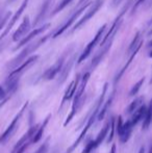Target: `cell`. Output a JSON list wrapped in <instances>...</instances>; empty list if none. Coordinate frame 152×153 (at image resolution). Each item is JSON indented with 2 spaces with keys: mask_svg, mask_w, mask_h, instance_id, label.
Instances as JSON below:
<instances>
[{
  "mask_svg": "<svg viewBox=\"0 0 152 153\" xmlns=\"http://www.w3.org/2000/svg\"><path fill=\"white\" fill-rule=\"evenodd\" d=\"M106 89H108V85H104V88H103V92H102V95H101V97H100V99H99V101H98V104L96 105V107H95V109H94V113L92 114V116H91V118L89 119V122H87V124L85 125V128L82 130V132L80 133V135H79V137L77 139V141L74 143V145L72 146L71 148H70V150L69 151H67L68 153H71L72 150L74 149V148L76 147L77 145H78L79 143L81 142V140L85 137V133L87 132V130L90 129V127L92 126V124L94 123V121H95V119L97 118V116H98V114H99V111H100V107H101V105H102V103H103V99H104V96H105V93H106Z\"/></svg>",
  "mask_w": 152,
  "mask_h": 153,
  "instance_id": "cell-1",
  "label": "cell"
},
{
  "mask_svg": "<svg viewBox=\"0 0 152 153\" xmlns=\"http://www.w3.org/2000/svg\"><path fill=\"white\" fill-rule=\"evenodd\" d=\"M27 104L28 103H24V105L22 106V108L19 111V113L16 115V117L14 118V120L12 121V123L10 124V126L7 127V128L5 129V131L3 132V134L0 137V144H2V143H4V142L6 141V140L8 139V137H10V135L13 134V132L15 131V129H16V127H17V124H18V121L20 120V118L22 117V115H23V113H24V111L26 109V107H27Z\"/></svg>",
  "mask_w": 152,
  "mask_h": 153,
  "instance_id": "cell-2",
  "label": "cell"
},
{
  "mask_svg": "<svg viewBox=\"0 0 152 153\" xmlns=\"http://www.w3.org/2000/svg\"><path fill=\"white\" fill-rule=\"evenodd\" d=\"M63 64H64V57H62L61 59H59V61L55 62L52 67H50V68L44 73L43 78H44L45 80H51V79H53L57 74H59V71L62 70Z\"/></svg>",
  "mask_w": 152,
  "mask_h": 153,
  "instance_id": "cell-3",
  "label": "cell"
},
{
  "mask_svg": "<svg viewBox=\"0 0 152 153\" xmlns=\"http://www.w3.org/2000/svg\"><path fill=\"white\" fill-rule=\"evenodd\" d=\"M37 59H38V56H33V57H30L29 59H27V61L25 62L24 64L21 65L19 68H17L16 70H14L12 73H10L8 79H19V76H20V75L22 74V73L24 72L25 70H27V69H28L29 67H30L31 65L33 64V62L37 61Z\"/></svg>",
  "mask_w": 152,
  "mask_h": 153,
  "instance_id": "cell-4",
  "label": "cell"
},
{
  "mask_svg": "<svg viewBox=\"0 0 152 153\" xmlns=\"http://www.w3.org/2000/svg\"><path fill=\"white\" fill-rule=\"evenodd\" d=\"M104 29H105V25H104V26L102 27V28L97 32V34H96V36H95V38H94V40L92 41V42L90 43V44L87 46V48L85 49V51H83V53H82V54H81V56L79 57L78 62H81L83 61V59H85L87 56H89L90 53H91V51H92V49H93L94 47L96 46V44H97V43H98V41H99V39L101 38V34L103 33Z\"/></svg>",
  "mask_w": 152,
  "mask_h": 153,
  "instance_id": "cell-5",
  "label": "cell"
},
{
  "mask_svg": "<svg viewBox=\"0 0 152 153\" xmlns=\"http://www.w3.org/2000/svg\"><path fill=\"white\" fill-rule=\"evenodd\" d=\"M133 127L134 126L131 124L130 120L123 124V128H122L121 133L119 134L120 141H121L122 143H126V142L129 140L130 135H131V132H132V128H133Z\"/></svg>",
  "mask_w": 152,
  "mask_h": 153,
  "instance_id": "cell-6",
  "label": "cell"
},
{
  "mask_svg": "<svg viewBox=\"0 0 152 153\" xmlns=\"http://www.w3.org/2000/svg\"><path fill=\"white\" fill-rule=\"evenodd\" d=\"M29 28H30V23H29V19L28 18H25L24 21H23V23L20 25V27H19V28L17 29V31L14 33V36H13V40H14V41L19 40V39H20L21 36H24L25 33H27V32H28Z\"/></svg>",
  "mask_w": 152,
  "mask_h": 153,
  "instance_id": "cell-7",
  "label": "cell"
},
{
  "mask_svg": "<svg viewBox=\"0 0 152 153\" xmlns=\"http://www.w3.org/2000/svg\"><path fill=\"white\" fill-rule=\"evenodd\" d=\"M78 83H79V76L77 77V78L74 79V80L71 82V85L68 87L67 91H66V93H65V96H64V98H63V102H62V104H64L66 101L70 100V99H71L72 97L74 96V94L76 93L77 85H78Z\"/></svg>",
  "mask_w": 152,
  "mask_h": 153,
  "instance_id": "cell-8",
  "label": "cell"
},
{
  "mask_svg": "<svg viewBox=\"0 0 152 153\" xmlns=\"http://www.w3.org/2000/svg\"><path fill=\"white\" fill-rule=\"evenodd\" d=\"M146 111H147V107L145 106V105H142V106L139 107V108L134 111L133 116H132V118L130 119V122H131V124L133 125V126H136L140 121L144 120L145 115H146Z\"/></svg>",
  "mask_w": 152,
  "mask_h": 153,
  "instance_id": "cell-9",
  "label": "cell"
},
{
  "mask_svg": "<svg viewBox=\"0 0 152 153\" xmlns=\"http://www.w3.org/2000/svg\"><path fill=\"white\" fill-rule=\"evenodd\" d=\"M101 3H102L101 1H97V2H96V4H95V5H94L93 7H92L91 10H90L89 12H87V14L85 15V16L83 17V18L81 19L80 21H79V22H78V24H77L76 26L74 27V29H76V28H78V27H80L81 25H83V24H85V23L87 22V21L89 20V19L91 18L92 16H94V14H95V13L97 12V10H98V8H99V6L101 5Z\"/></svg>",
  "mask_w": 152,
  "mask_h": 153,
  "instance_id": "cell-10",
  "label": "cell"
},
{
  "mask_svg": "<svg viewBox=\"0 0 152 153\" xmlns=\"http://www.w3.org/2000/svg\"><path fill=\"white\" fill-rule=\"evenodd\" d=\"M110 122H108L105 125L103 126V128L101 129V131H100L99 133H98V135H97V137H96V140H94V142H95V147L97 148L98 146L100 145V144L102 143V142L104 141V139H105V137L108 135V129L110 128Z\"/></svg>",
  "mask_w": 152,
  "mask_h": 153,
  "instance_id": "cell-11",
  "label": "cell"
},
{
  "mask_svg": "<svg viewBox=\"0 0 152 153\" xmlns=\"http://www.w3.org/2000/svg\"><path fill=\"white\" fill-rule=\"evenodd\" d=\"M49 118H50V116H48V117L45 119L44 123H43V124L38 128V130H37V132H36L35 137H33V140H31V142H33V143H38V142L40 141L41 139H42L43 133H44V130H45V127H46L47 123H48V121H49Z\"/></svg>",
  "mask_w": 152,
  "mask_h": 153,
  "instance_id": "cell-12",
  "label": "cell"
},
{
  "mask_svg": "<svg viewBox=\"0 0 152 153\" xmlns=\"http://www.w3.org/2000/svg\"><path fill=\"white\" fill-rule=\"evenodd\" d=\"M85 6H82V7H81V8H79V10H77V12L75 13V14H73V16H72L71 18L69 19V21H67V22H66L65 24H64L63 26H62L61 28L59 29V31H57L56 33L54 34V36H59V34H61L62 32H63L64 30H65V29H67V27H68V26H70V25L72 24V22H73V21L75 20V18H76L77 16H78V14H80V13L82 12V10H83V8H85Z\"/></svg>",
  "mask_w": 152,
  "mask_h": 153,
  "instance_id": "cell-13",
  "label": "cell"
},
{
  "mask_svg": "<svg viewBox=\"0 0 152 153\" xmlns=\"http://www.w3.org/2000/svg\"><path fill=\"white\" fill-rule=\"evenodd\" d=\"M142 102H143V97H139L136 100H133L129 105H128L127 109H126V113L127 114H132L139 108V107L142 106Z\"/></svg>",
  "mask_w": 152,
  "mask_h": 153,
  "instance_id": "cell-14",
  "label": "cell"
},
{
  "mask_svg": "<svg viewBox=\"0 0 152 153\" xmlns=\"http://www.w3.org/2000/svg\"><path fill=\"white\" fill-rule=\"evenodd\" d=\"M151 122H152V100L146 111V115H145L144 120H143V129L148 128L149 125L151 124Z\"/></svg>",
  "mask_w": 152,
  "mask_h": 153,
  "instance_id": "cell-15",
  "label": "cell"
},
{
  "mask_svg": "<svg viewBox=\"0 0 152 153\" xmlns=\"http://www.w3.org/2000/svg\"><path fill=\"white\" fill-rule=\"evenodd\" d=\"M112 101H113V96L110 97V98L108 99V101H106L105 104H104L103 106L101 107V111H100V113L98 114V116H97V118H98V120H99V121H101V120L103 119L104 117H105L106 113H108V107H110V104H112Z\"/></svg>",
  "mask_w": 152,
  "mask_h": 153,
  "instance_id": "cell-16",
  "label": "cell"
},
{
  "mask_svg": "<svg viewBox=\"0 0 152 153\" xmlns=\"http://www.w3.org/2000/svg\"><path fill=\"white\" fill-rule=\"evenodd\" d=\"M47 27H48V25H46V26H43V27H41V28L37 29V30H35V32H33V33H30L28 36H27V38H25V39H24V41H22V42H21L20 44H19V47L22 46V45H24L25 43L28 42V41H30L31 39L33 38V36H37V34L40 33V32H42V30H44V29H45V28H47Z\"/></svg>",
  "mask_w": 152,
  "mask_h": 153,
  "instance_id": "cell-17",
  "label": "cell"
},
{
  "mask_svg": "<svg viewBox=\"0 0 152 153\" xmlns=\"http://www.w3.org/2000/svg\"><path fill=\"white\" fill-rule=\"evenodd\" d=\"M144 81H145V78H142L141 80H139L138 82L136 83V85L132 87V89L130 90V92H129V96H134V95L136 94L139 91H140V89H141V87L143 85V83H144Z\"/></svg>",
  "mask_w": 152,
  "mask_h": 153,
  "instance_id": "cell-18",
  "label": "cell"
},
{
  "mask_svg": "<svg viewBox=\"0 0 152 153\" xmlns=\"http://www.w3.org/2000/svg\"><path fill=\"white\" fill-rule=\"evenodd\" d=\"M95 148H96L95 147V142L91 141L87 146H85V148L82 150V152H81V153H91L94 149H95Z\"/></svg>",
  "mask_w": 152,
  "mask_h": 153,
  "instance_id": "cell-19",
  "label": "cell"
},
{
  "mask_svg": "<svg viewBox=\"0 0 152 153\" xmlns=\"http://www.w3.org/2000/svg\"><path fill=\"white\" fill-rule=\"evenodd\" d=\"M123 121H122V117H118V122H117V132L118 134H120L122 131V128H123Z\"/></svg>",
  "mask_w": 152,
  "mask_h": 153,
  "instance_id": "cell-20",
  "label": "cell"
},
{
  "mask_svg": "<svg viewBox=\"0 0 152 153\" xmlns=\"http://www.w3.org/2000/svg\"><path fill=\"white\" fill-rule=\"evenodd\" d=\"M47 150H48V143H45L39 148L36 153H47Z\"/></svg>",
  "mask_w": 152,
  "mask_h": 153,
  "instance_id": "cell-21",
  "label": "cell"
},
{
  "mask_svg": "<svg viewBox=\"0 0 152 153\" xmlns=\"http://www.w3.org/2000/svg\"><path fill=\"white\" fill-rule=\"evenodd\" d=\"M110 128H112V132H110V139H108V143L110 142H112V140H113V137H114V130H115V127H114V120H112L110 121Z\"/></svg>",
  "mask_w": 152,
  "mask_h": 153,
  "instance_id": "cell-22",
  "label": "cell"
},
{
  "mask_svg": "<svg viewBox=\"0 0 152 153\" xmlns=\"http://www.w3.org/2000/svg\"><path fill=\"white\" fill-rule=\"evenodd\" d=\"M5 95H6V93H5V91H4V89L1 87V85H0V99L4 98V97H5Z\"/></svg>",
  "mask_w": 152,
  "mask_h": 153,
  "instance_id": "cell-23",
  "label": "cell"
},
{
  "mask_svg": "<svg viewBox=\"0 0 152 153\" xmlns=\"http://www.w3.org/2000/svg\"><path fill=\"white\" fill-rule=\"evenodd\" d=\"M121 1L122 0H113V5H118V4H120Z\"/></svg>",
  "mask_w": 152,
  "mask_h": 153,
  "instance_id": "cell-24",
  "label": "cell"
},
{
  "mask_svg": "<svg viewBox=\"0 0 152 153\" xmlns=\"http://www.w3.org/2000/svg\"><path fill=\"white\" fill-rule=\"evenodd\" d=\"M110 153H116V145H113L112 150H110Z\"/></svg>",
  "mask_w": 152,
  "mask_h": 153,
  "instance_id": "cell-25",
  "label": "cell"
},
{
  "mask_svg": "<svg viewBox=\"0 0 152 153\" xmlns=\"http://www.w3.org/2000/svg\"><path fill=\"white\" fill-rule=\"evenodd\" d=\"M139 153H145V148H144V147L141 148L140 151H139Z\"/></svg>",
  "mask_w": 152,
  "mask_h": 153,
  "instance_id": "cell-26",
  "label": "cell"
},
{
  "mask_svg": "<svg viewBox=\"0 0 152 153\" xmlns=\"http://www.w3.org/2000/svg\"><path fill=\"white\" fill-rule=\"evenodd\" d=\"M148 48H150V49H152V40L150 41V42L148 43Z\"/></svg>",
  "mask_w": 152,
  "mask_h": 153,
  "instance_id": "cell-27",
  "label": "cell"
},
{
  "mask_svg": "<svg viewBox=\"0 0 152 153\" xmlns=\"http://www.w3.org/2000/svg\"><path fill=\"white\" fill-rule=\"evenodd\" d=\"M5 102H6V100H4V101H2L1 103H0V108H1L2 106H3L4 104H5Z\"/></svg>",
  "mask_w": 152,
  "mask_h": 153,
  "instance_id": "cell-28",
  "label": "cell"
},
{
  "mask_svg": "<svg viewBox=\"0 0 152 153\" xmlns=\"http://www.w3.org/2000/svg\"><path fill=\"white\" fill-rule=\"evenodd\" d=\"M148 153H152V146L150 147V149H149V152Z\"/></svg>",
  "mask_w": 152,
  "mask_h": 153,
  "instance_id": "cell-29",
  "label": "cell"
},
{
  "mask_svg": "<svg viewBox=\"0 0 152 153\" xmlns=\"http://www.w3.org/2000/svg\"><path fill=\"white\" fill-rule=\"evenodd\" d=\"M151 83H152V79H151Z\"/></svg>",
  "mask_w": 152,
  "mask_h": 153,
  "instance_id": "cell-30",
  "label": "cell"
},
{
  "mask_svg": "<svg viewBox=\"0 0 152 153\" xmlns=\"http://www.w3.org/2000/svg\"><path fill=\"white\" fill-rule=\"evenodd\" d=\"M66 153H68V152H66Z\"/></svg>",
  "mask_w": 152,
  "mask_h": 153,
  "instance_id": "cell-31",
  "label": "cell"
}]
</instances>
